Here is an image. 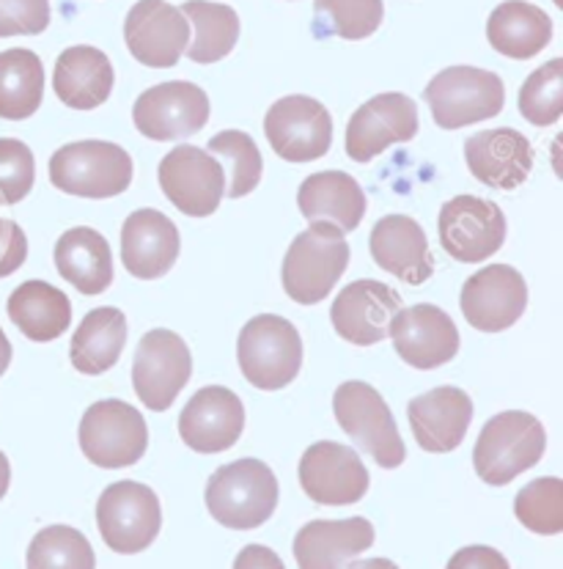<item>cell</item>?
Masks as SVG:
<instances>
[{
	"mask_svg": "<svg viewBox=\"0 0 563 569\" xmlns=\"http://www.w3.org/2000/svg\"><path fill=\"white\" fill-rule=\"evenodd\" d=\"M350 264V242L344 231L324 220H313L300 231L283 257V289L300 306H316L335 289Z\"/></svg>",
	"mask_w": 563,
	"mask_h": 569,
	"instance_id": "6da1fadb",
	"label": "cell"
},
{
	"mask_svg": "<svg viewBox=\"0 0 563 569\" xmlns=\"http://www.w3.org/2000/svg\"><path fill=\"white\" fill-rule=\"evenodd\" d=\"M278 479L261 460H237L218 468L207 481V509L220 526L253 531L278 509Z\"/></svg>",
	"mask_w": 563,
	"mask_h": 569,
	"instance_id": "7a4b0ae2",
	"label": "cell"
},
{
	"mask_svg": "<svg viewBox=\"0 0 563 569\" xmlns=\"http://www.w3.org/2000/svg\"><path fill=\"white\" fill-rule=\"evenodd\" d=\"M544 449H547V432L542 421L525 410H506L492 416L475 440V473L484 485L506 487L516 476L536 466L544 457Z\"/></svg>",
	"mask_w": 563,
	"mask_h": 569,
	"instance_id": "3957f363",
	"label": "cell"
},
{
	"mask_svg": "<svg viewBox=\"0 0 563 569\" xmlns=\"http://www.w3.org/2000/svg\"><path fill=\"white\" fill-rule=\"evenodd\" d=\"M242 375L259 391H281L303 366V339L289 319L261 313L242 328L237 341Z\"/></svg>",
	"mask_w": 563,
	"mask_h": 569,
	"instance_id": "277c9868",
	"label": "cell"
},
{
	"mask_svg": "<svg viewBox=\"0 0 563 569\" xmlns=\"http://www.w3.org/2000/svg\"><path fill=\"white\" fill-rule=\"evenodd\" d=\"M50 182L80 199H113L132 184V157L119 143H67L50 157Z\"/></svg>",
	"mask_w": 563,
	"mask_h": 569,
	"instance_id": "5b68a950",
	"label": "cell"
},
{
	"mask_svg": "<svg viewBox=\"0 0 563 569\" xmlns=\"http://www.w3.org/2000/svg\"><path fill=\"white\" fill-rule=\"evenodd\" d=\"M333 413L339 427L350 435L380 468H399L408 449L399 435L396 418L374 386L360 380L341 382L333 393Z\"/></svg>",
	"mask_w": 563,
	"mask_h": 569,
	"instance_id": "8992f818",
	"label": "cell"
},
{
	"mask_svg": "<svg viewBox=\"0 0 563 569\" xmlns=\"http://www.w3.org/2000/svg\"><path fill=\"white\" fill-rule=\"evenodd\" d=\"M434 124L443 130H462L475 121L495 119L506 104V86L501 74L475 67H449L434 74L423 91Z\"/></svg>",
	"mask_w": 563,
	"mask_h": 569,
	"instance_id": "52a82bcc",
	"label": "cell"
},
{
	"mask_svg": "<svg viewBox=\"0 0 563 569\" xmlns=\"http://www.w3.org/2000/svg\"><path fill=\"white\" fill-rule=\"evenodd\" d=\"M80 449L91 466L115 470L141 462L149 449V427L141 410L121 399H102L80 418Z\"/></svg>",
	"mask_w": 563,
	"mask_h": 569,
	"instance_id": "ba28073f",
	"label": "cell"
},
{
	"mask_svg": "<svg viewBox=\"0 0 563 569\" xmlns=\"http://www.w3.org/2000/svg\"><path fill=\"white\" fill-rule=\"evenodd\" d=\"M97 528L113 553H143L162 528L160 498L141 481H115L97 501Z\"/></svg>",
	"mask_w": 563,
	"mask_h": 569,
	"instance_id": "9c48e42d",
	"label": "cell"
},
{
	"mask_svg": "<svg viewBox=\"0 0 563 569\" xmlns=\"http://www.w3.org/2000/svg\"><path fill=\"white\" fill-rule=\"evenodd\" d=\"M438 234L451 259L479 264L495 257L506 242V214L490 199L456 196L440 209Z\"/></svg>",
	"mask_w": 563,
	"mask_h": 569,
	"instance_id": "30bf717a",
	"label": "cell"
},
{
	"mask_svg": "<svg viewBox=\"0 0 563 569\" xmlns=\"http://www.w3.org/2000/svg\"><path fill=\"white\" fill-rule=\"evenodd\" d=\"M193 375V356L173 330L154 328L141 339L132 363V386L138 399L154 413L171 408Z\"/></svg>",
	"mask_w": 563,
	"mask_h": 569,
	"instance_id": "8fae6325",
	"label": "cell"
},
{
	"mask_svg": "<svg viewBox=\"0 0 563 569\" xmlns=\"http://www.w3.org/2000/svg\"><path fill=\"white\" fill-rule=\"evenodd\" d=\"M160 188L179 212L209 218L225 196V171L207 149L182 143L160 160Z\"/></svg>",
	"mask_w": 563,
	"mask_h": 569,
	"instance_id": "7c38bea8",
	"label": "cell"
},
{
	"mask_svg": "<svg viewBox=\"0 0 563 569\" xmlns=\"http://www.w3.org/2000/svg\"><path fill=\"white\" fill-rule=\"evenodd\" d=\"M209 110L204 89L188 80H171L143 91L132 108V119L149 141H182L204 130Z\"/></svg>",
	"mask_w": 563,
	"mask_h": 569,
	"instance_id": "4fadbf2b",
	"label": "cell"
},
{
	"mask_svg": "<svg viewBox=\"0 0 563 569\" xmlns=\"http://www.w3.org/2000/svg\"><path fill=\"white\" fill-rule=\"evenodd\" d=\"M264 136L272 152L286 162H311L328 154L333 141L330 110L313 97H281L264 116Z\"/></svg>",
	"mask_w": 563,
	"mask_h": 569,
	"instance_id": "5bb4252c",
	"label": "cell"
},
{
	"mask_svg": "<svg viewBox=\"0 0 563 569\" xmlns=\"http://www.w3.org/2000/svg\"><path fill=\"white\" fill-rule=\"evenodd\" d=\"M300 487L313 503L322 507H350L369 492V470L355 449L319 440L300 457Z\"/></svg>",
	"mask_w": 563,
	"mask_h": 569,
	"instance_id": "9a60e30c",
	"label": "cell"
},
{
	"mask_svg": "<svg viewBox=\"0 0 563 569\" xmlns=\"http://www.w3.org/2000/svg\"><path fill=\"white\" fill-rule=\"evenodd\" d=\"M418 136V104L408 94L388 91L360 104L346 124V154L355 162H371L396 143Z\"/></svg>",
	"mask_w": 563,
	"mask_h": 569,
	"instance_id": "2e32d148",
	"label": "cell"
},
{
	"mask_svg": "<svg viewBox=\"0 0 563 569\" xmlns=\"http://www.w3.org/2000/svg\"><path fill=\"white\" fill-rule=\"evenodd\" d=\"M460 306L475 330L501 333L525 313L527 283L512 264H490L464 281Z\"/></svg>",
	"mask_w": 563,
	"mask_h": 569,
	"instance_id": "e0dca14e",
	"label": "cell"
},
{
	"mask_svg": "<svg viewBox=\"0 0 563 569\" xmlns=\"http://www.w3.org/2000/svg\"><path fill=\"white\" fill-rule=\"evenodd\" d=\"M124 42L143 67H177L190 44V22L179 6L165 0H138L124 20Z\"/></svg>",
	"mask_w": 563,
	"mask_h": 569,
	"instance_id": "ac0fdd59",
	"label": "cell"
},
{
	"mask_svg": "<svg viewBox=\"0 0 563 569\" xmlns=\"http://www.w3.org/2000/svg\"><path fill=\"white\" fill-rule=\"evenodd\" d=\"M388 333H391L399 358L423 371L454 361L460 352V330H456L454 319L432 303L399 309Z\"/></svg>",
	"mask_w": 563,
	"mask_h": 569,
	"instance_id": "d6986e66",
	"label": "cell"
},
{
	"mask_svg": "<svg viewBox=\"0 0 563 569\" xmlns=\"http://www.w3.org/2000/svg\"><path fill=\"white\" fill-rule=\"evenodd\" d=\"M245 427V408L231 388L207 386L190 397L179 416L184 446L199 455H220L234 449Z\"/></svg>",
	"mask_w": 563,
	"mask_h": 569,
	"instance_id": "ffe728a7",
	"label": "cell"
},
{
	"mask_svg": "<svg viewBox=\"0 0 563 569\" xmlns=\"http://www.w3.org/2000/svg\"><path fill=\"white\" fill-rule=\"evenodd\" d=\"M402 306V295L382 281H352L333 300L330 319L335 333L358 347H371L388 336L393 317Z\"/></svg>",
	"mask_w": 563,
	"mask_h": 569,
	"instance_id": "44dd1931",
	"label": "cell"
},
{
	"mask_svg": "<svg viewBox=\"0 0 563 569\" xmlns=\"http://www.w3.org/2000/svg\"><path fill=\"white\" fill-rule=\"evenodd\" d=\"M533 147L512 127L481 130L464 141V160L481 184L495 190H516L533 171Z\"/></svg>",
	"mask_w": 563,
	"mask_h": 569,
	"instance_id": "7402d4cb",
	"label": "cell"
},
{
	"mask_svg": "<svg viewBox=\"0 0 563 569\" xmlns=\"http://www.w3.org/2000/svg\"><path fill=\"white\" fill-rule=\"evenodd\" d=\"M408 418L418 446L429 455H449L460 449L470 421L473 402L468 391L454 386H440L421 393L408 405Z\"/></svg>",
	"mask_w": 563,
	"mask_h": 569,
	"instance_id": "603a6c76",
	"label": "cell"
},
{
	"mask_svg": "<svg viewBox=\"0 0 563 569\" xmlns=\"http://www.w3.org/2000/svg\"><path fill=\"white\" fill-rule=\"evenodd\" d=\"M179 229L157 209H135L121 229V261L141 281L162 278L179 259Z\"/></svg>",
	"mask_w": 563,
	"mask_h": 569,
	"instance_id": "cb8c5ba5",
	"label": "cell"
},
{
	"mask_svg": "<svg viewBox=\"0 0 563 569\" xmlns=\"http://www.w3.org/2000/svg\"><path fill=\"white\" fill-rule=\"evenodd\" d=\"M369 248L382 270L393 272L410 287H421L432 278L434 259L429 251L426 231L410 214H385L376 220Z\"/></svg>",
	"mask_w": 563,
	"mask_h": 569,
	"instance_id": "d4e9b609",
	"label": "cell"
},
{
	"mask_svg": "<svg viewBox=\"0 0 563 569\" xmlns=\"http://www.w3.org/2000/svg\"><path fill=\"white\" fill-rule=\"evenodd\" d=\"M374 545V526L365 518L311 520L294 537L300 569H341Z\"/></svg>",
	"mask_w": 563,
	"mask_h": 569,
	"instance_id": "484cf974",
	"label": "cell"
},
{
	"mask_svg": "<svg viewBox=\"0 0 563 569\" xmlns=\"http://www.w3.org/2000/svg\"><path fill=\"white\" fill-rule=\"evenodd\" d=\"M52 89L67 108L97 110L113 91V63L91 44H74L58 56Z\"/></svg>",
	"mask_w": 563,
	"mask_h": 569,
	"instance_id": "4316f807",
	"label": "cell"
},
{
	"mask_svg": "<svg viewBox=\"0 0 563 569\" xmlns=\"http://www.w3.org/2000/svg\"><path fill=\"white\" fill-rule=\"evenodd\" d=\"M52 259L63 281L72 283L86 298L102 295L113 283V253H110L108 240L89 226L63 231L58 237Z\"/></svg>",
	"mask_w": 563,
	"mask_h": 569,
	"instance_id": "83f0119b",
	"label": "cell"
},
{
	"mask_svg": "<svg viewBox=\"0 0 563 569\" xmlns=\"http://www.w3.org/2000/svg\"><path fill=\"white\" fill-rule=\"evenodd\" d=\"M298 207L308 223L324 220V223L339 226L346 234V231L358 229L369 204H365V193L355 177L344 171H322L311 173L300 184Z\"/></svg>",
	"mask_w": 563,
	"mask_h": 569,
	"instance_id": "f1b7e54d",
	"label": "cell"
},
{
	"mask_svg": "<svg viewBox=\"0 0 563 569\" xmlns=\"http://www.w3.org/2000/svg\"><path fill=\"white\" fill-rule=\"evenodd\" d=\"M486 39L501 56L527 61L553 39V20L527 0H506L486 20Z\"/></svg>",
	"mask_w": 563,
	"mask_h": 569,
	"instance_id": "f546056e",
	"label": "cell"
},
{
	"mask_svg": "<svg viewBox=\"0 0 563 569\" xmlns=\"http://www.w3.org/2000/svg\"><path fill=\"white\" fill-rule=\"evenodd\" d=\"M9 319L26 339L48 345L63 336L72 322V303L48 281H26L9 295Z\"/></svg>",
	"mask_w": 563,
	"mask_h": 569,
	"instance_id": "4dcf8cb0",
	"label": "cell"
},
{
	"mask_svg": "<svg viewBox=\"0 0 563 569\" xmlns=\"http://www.w3.org/2000/svg\"><path fill=\"white\" fill-rule=\"evenodd\" d=\"M127 347V317L113 306L89 311L78 325L69 347V358L80 375H104L119 363Z\"/></svg>",
	"mask_w": 563,
	"mask_h": 569,
	"instance_id": "1f68e13d",
	"label": "cell"
},
{
	"mask_svg": "<svg viewBox=\"0 0 563 569\" xmlns=\"http://www.w3.org/2000/svg\"><path fill=\"white\" fill-rule=\"evenodd\" d=\"M44 97V63L33 50L0 52V119H31Z\"/></svg>",
	"mask_w": 563,
	"mask_h": 569,
	"instance_id": "d6a6232c",
	"label": "cell"
},
{
	"mask_svg": "<svg viewBox=\"0 0 563 569\" xmlns=\"http://www.w3.org/2000/svg\"><path fill=\"white\" fill-rule=\"evenodd\" d=\"M179 9L193 26V42L184 50L190 61L214 63L223 61L234 50L237 39H240V17L231 6L209 3V0H188Z\"/></svg>",
	"mask_w": 563,
	"mask_h": 569,
	"instance_id": "836d02e7",
	"label": "cell"
},
{
	"mask_svg": "<svg viewBox=\"0 0 563 569\" xmlns=\"http://www.w3.org/2000/svg\"><path fill=\"white\" fill-rule=\"evenodd\" d=\"M28 569H97L89 539L72 526H48L28 545Z\"/></svg>",
	"mask_w": 563,
	"mask_h": 569,
	"instance_id": "e575fe53",
	"label": "cell"
},
{
	"mask_svg": "<svg viewBox=\"0 0 563 569\" xmlns=\"http://www.w3.org/2000/svg\"><path fill=\"white\" fill-rule=\"evenodd\" d=\"M209 154H218L229 162V177H225V196L229 199H245L261 182V152L248 132L223 130L209 141Z\"/></svg>",
	"mask_w": 563,
	"mask_h": 569,
	"instance_id": "d590c367",
	"label": "cell"
},
{
	"mask_svg": "<svg viewBox=\"0 0 563 569\" xmlns=\"http://www.w3.org/2000/svg\"><path fill=\"white\" fill-rule=\"evenodd\" d=\"M514 515L527 531L555 537L563 531V481L559 476H542L522 487L514 498Z\"/></svg>",
	"mask_w": 563,
	"mask_h": 569,
	"instance_id": "8d00e7d4",
	"label": "cell"
},
{
	"mask_svg": "<svg viewBox=\"0 0 563 569\" xmlns=\"http://www.w3.org/2000/svg\"><path fill=\"white\" fill-rule=\"evenodd\" d=\"M516 104L522 119L531 121L533 127L555 124L563 113V58H553L527 74Z\"/></svg>",
	"mask_w": 563,
	"mask_h": 569,
	"instance_id": "74e56055",
	"label": "cell"
},
{
	"mask_svg": "<svg viewBox=\"0 0 563 569\" xmlns=\"http://www.w3.org/2000/svg\"><path fill=\"white\" fill-rule=\"evenodd\" d=\"M313 11L319 20H324L328 33L350 42L369 39L385 17L382 0H313Z\"/></svg>",
	"mask_w": 563,
	"mask_h": 569,
	"instance_id": "f35d334b",
	"label": "cell"
},
{
	"mask_svg": "<svg viewBox=\"0 0 563 569\" xmlns=\"http://www.w3.org/2000/svg\"><path fill=\"white\" fill-rule=\"evenodd\" d=\"M37 182L33 152L17 138H0V207H14Z\"/></svg>",
	"mask_w": 563,
	"mask_h": 569,
	"instance_id": "ab89813d",
	"label": "cell"
},
{
	"mask_svg": "<svg viewBox=\"0 0 563 569\" xmlns=\"http://www.w3.org/2000/svg\"><path fill=\"white\" fill-rule=\"evenodd\" d=\"M50 26V0H0V39L37 37Z\"/></svg>",
	"mask_w": 563,
	"mask_h": 569,
	"instance_id": "60d3db41",
	"label": "cell"
},
{
	"mask_svg": "<svg viewBox=\"0 0 563 569\" xmlns=\"http://www.w3.org/2000/svg\"><path fill=\"white\" fill-rule=\"evenodd\" d=\"M28 259V237L14 220L0 218V278L20 270Z\"/></svg>",
	"mask_w": 563,
	"mask_h": 569,
	"instance_id": "b9f144b4",
	"label": "cell"
},
{
	"mask_svg": "<svg viewBox=\"0 0 563 569\" xmlns=\"http://www.w3.org/2000/svg\"><path fill=\"white\" fill-rule=\"evenodd\" d=\"M445 569H512V567H509L506 556H503L501 550L486 548V545H470V548L456 550Z\"/></svg>",
	"mask_w": 563,
	"mask_h": 569,
	"instance_id": "7bdbcfd3",
	"label": "cell"
},
{
	"mask_svg": "<svg viewBox=\"0 0 563 569\" xmlns=\"http://www.w3.org/2000/svg\"><path fill=\"white\" fill-rule=\"evenodd\" d=\"M234 569H286L281 556L264 545H245L234 559Z\"/></svg>",
	"mask_w": 563,
	"mask_h": 569,
	"instance_id": "ee69618b",
	"label": "cell"
},
{
	"mask_svg": "<svg viewBox=\"0 0 563 569\" xmlns=\"http://www.w3.org/2000/svg\"><path fill=\"white\" fill-rule=\"evenodd\" d=\"M9 485H11V466H9V457L0 451V501H3V496L9 492Z\"/></svg>",
	"mask_w": 563,
	"mask_h": 569,
	"instance_id": "f6af8a7d",
	"label": "cell"
},
{
	"mask_svg": "<svg viewBox=\"0 0 563 569\" xmlns=\"http://www.w3.org/2000/svg\"><path fill=\"white\" fill-rule=\"evenodd\" d=\"M346 569H399V567L388 559H363V561H352Z\"/></svg>",
	"mask_w": 563,
	"mask_h": 569,
	"instance_id": "bcb514c9",
	"label": "cell"
},
{
	"mask_svg": "<svg viewBox=\"0 0 563 569\" xmlns=\"http://www.w3.org/2000/svg\"><path fill=\"white\" fill-rule=\"evenodd\" d=\"M9 363H11V345H9V339H6L3 328H0V377L6 375Z\"/></svg>",
	"mask_w": 563,
	"mask_h": 569,
	"instance_id": "7dc6e473",
	"label": "cell"
}]
</instances>
